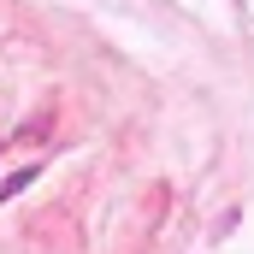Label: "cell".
I'll return each mask as SVG.
<instances>
[]
</instances>
